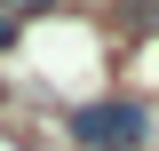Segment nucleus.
<instances>
[{
    "mask_svg": "<svg viewBox=\"0 0 159 151\" xmlns=\"http://www.w3.org/2000/svg\"><path fill=\"white\" fill-rule=\"evenodd\" d=\"M143 135H151V112L135 95H103V103L72 112V143L80 151H143Z\"/></svg>",
    "mask_w": 159,
    "mask_h": 151,
    "instance_id": "f257e3e1",
    "label": "nucleus"
},
{
    "mask_svg": "<svg viewBox=\"0 0 159 151\" xmlns=\"http://www.w3.org/2000/svg\"><path fill=\"white\" fill-rule=\"evenodd\" d=\"M119 24L127 32H159V0H119Z\"/></svg>",
    "mask_w": 159,
    "mask_h": 151,
    "instance_id": "f03ea898",
    "label": "nucleus"
},
{
    "mask_svg": "<svg viewBox=\"0 0 159 151\" xmlns=\"http://www.w3.org/2000/svg\"><path fill=\"white\" fill-rule=\"evenodd\" d=\"M0 8H8V16L24 24V16H40V8H56V0H0Z\"/></svg>",
    "mask_w": 159,
    "mask_h": 151,
    "instance_id": "7ed1b4c3",
    "label": "nucleus"
},
{
    "mask_svg": "<svg viewBox=\"0 0 159 151\" xmlns=\"http://www.w3.org/2000/svg\"><path fill=\"white\" fill-rule=\"evenodd\" d=\"M0 48H16V16H8V8H0Z\"/></svg>",
    "mask_w": 159,
    "mask_h": 151,
    "instance_id": "20e7f679",
    "label": "nucleus"
}]
</instances>
